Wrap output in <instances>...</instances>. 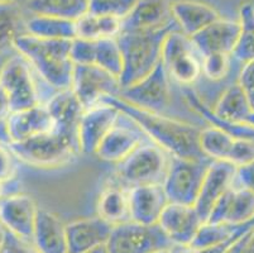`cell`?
<instances>
[{"mask_svg": "<svg viewBox=\"0 0 254 253\" xmlns=\"http://www.w3.org/2000/svg\"><path fill=\"white\" fill-rule=\"evenodd\" d=\"M108 253H153L173 247L158 224L145 226L128 222L113 226L105 245Z\"/></svg>", "mask_w": 254, "mask_h": 253, "instance_id": "52a82bcc", "label": "cell"}, {"mask_svg": "<svg viewBox=\"0 0 254 253\" xmlns=\"http://www.w3.org/2000/svg\"><path fill=\"white\" fill-rule=\"evenodd\" d=\"M202 223L192 205L168 203L158 226L173 246H190Z\"/></svg>", "mask_w": 254, "mask_h": 253, "instance_id": "e0dca14e", "label": "cell"}, {"mask_svg": "<svg viewBox=\"0 0 254 253\" xmlns=\"http://www.w3.org/2000/svg\"><path fill=\"white\" fill-rule=\"evenodd\" d=\"M233 185L244 187L254 192V161L235 169Z\"/></svg>", "mask_w": 254, "mask_h": 253, "instance_id": "60d3db41", "label": "cell"}, {"mask_svg": "<svg viewBox=\"0 0 254 253\" xmlns=\"http://www.w3.org/2000/svg\"><path fill=\"white\" fill-rule=\"evenodd\" d=\"M0 253H38V251L34 248L32 242L20 240L17 236L5 231Z\"/></svg>", "mask_w": 254, "mask_h": 253, "instance_id": "ab89813d", "label": "cell"}, {"mask_svg": "<svg viewBox=\"0 0 254 253\" xmlns=\"http://www.w3.org/2000/svg\"><path fill=\"white\" fill-rule=\"evenodd\" d=\"M8 148L13 156L24 164L42 169L64 166L76 159L78 148L77 134L52 129L19 142H10Z\"/></svg>", "mask_w": 254, "mask_h": 253, "instance_id": "277c9868", "label": "cell"}, {"mask_svg": "<svg viewBox=\"0 0 254 253\" xmlns=\"http://www.w3.org/2000/svg\"><path fill=\"white\" fill-rule=\"evenodd\" d=\"M171 156L156 143L143 142L118 164L119 186L129 190L143 185L162 184Z\"/></svg>", "mask_w": 254, "mask_h": 253, "instance_id": "5b68a950", "label": "cell"}, {"mask_svg": "<svg viewBox=\"0 0 254 253\" xmlns=\"http://www.w3.org/2000/svg\"><path fill=\"white\" fill-rule=\"evenodd\" d=\"M32 245L38 253H68L66 224L56 214L38 208Z\"/></svg>", "mask_w": 254, "mask_h": 253, "instance_id": "7402d4cb", "label": "cell"}, {"mask_svg": "<svg viewBox=\"0 0 254 253\" xmlns=\"http://www.w3.org/2000/svg\"><path fill=\"white\" fill-rule=\"evenodd\" d=\"M25 5L33 15H50L75 22L89 11L87 0H27Z\"/></svg>", "mask_w": 254, "mask_h": 253, "instance_id": "4dcf8cb0", "label": "cell"}, {"mask_svg": "<svg viewBox=\"0 0 254 253\" xmlns=\"http://www.w3.org/2000/svg\"><path fill=\"white\" fill-rule=\"evenodd\" d=\"M113 226L101 217L81 218L66 224L68 253H89L105 246Z\"/></svg>", "mask_w": 254, "mask_h": 253, "instance_id": "ac0fdd59", "label": "cell"}, {"mask_svg": "<svg viewBox=\"0 0 254 253\" xmlns=\"http://www.w3.org/2000/svg\"><path fill=\"white\" fill-rule=\"evenodd\" d=\"M13 153L8 147L0 145V181L6 182L14 175V162H13Z\"/></svg>", "mask_w": 254, "mask_h": 253, "instance_id": "ee69618b", "label": "cell"}, {"mask_svg": "<svg viewBox=\"0 0 254 253\" xmlns=\"http://www.w3.org/2000/svg\"><path fill=\"white\" fill-rule=\"evenodd\" d=\"M103 101L114 105L122 114L133 120L145 137H149L152 142L163 148L170 156L201 161L209 160L200 148L198 136L201 129L196 125L138 108L119 96H106Z\"/></svg>", "mask_w": 254, "mask_h": 253, "instance_id": "6da1fadb", "label": "cell"}, {"mask_svg": "<svg viewBox=\"0 0 254 253\" xmlns=\"http://www.w3.org/2000/svg\"><path fill=\"white\" fill-rule=\"evenodd\" d=\"M211 110L220 119L244 123L253 109L244 90L240 87L239 84L234 83L224 90Z\"/></svg>", "mask_w": 254, "mask_h": 253, "instance_id": "484cf974", "label": "cell"}, {"mask_svg": "<svg viewBox=\"0 0 254 253\" xmlns=\"http://www.w3.org/2000/svg\"><path fill=\"white\" fill-rule=\"evenodd\" d=\"M122 31V20L108 15L89 13L76 20V37L89 41L115 38Z\"/></svg>", "mask_w": 254, "mask_h": 253, "instance_id": "f546056e", "label": "cell"}, {"mask_svg": "<svg viewBox=\"0 0 254 253\" xmlns=\"http://www.w3.org/2000/svg\"><path fill=\"white\" fill-rule=\"evenodd\" d=\"M232 55L214 53L201 57V74L211 81H220L228 75L232 64Z\"/></svg>", "mask_w": 254, "mask_h": 253, "instance_id": "8d00e7d4", "label": "cell"}, {"mask_svg": "<svg viewBox=\"0 0 254 253\" xmlns=\"http://www.w3.org/2000/svg\"><path fill=\"white\" fill-rule=\"evenodd\" d=\"M45 105L55 122V128L77 134L78 120L84 113V108L71 87L59 90Z\"/></svg>", "mask_w": 254, "mask_h": 253, "instance_id": "d4e9b609", "label": "cell"}, {"mask_svg": "<svg viewBox=\"0 0 254 253\" xmlns=\"http://www.w3.org/2000/svg\"><path fill=\"white\" fill-rule=\"evenodd\" d=\"M10 143V136H9L8 124L6 120L0 119V145H6Z\"/></svg>", "mask_w": 254, "mask_h": 253, "instance_id": "bcb514c9", "label": "cell"}, {"mask_svg": "<svg viewBox=\"0 0 254 253\" xmlns=\"http://www.w3.org/2000/svg\"><path fill=\"white\" fill-rule=\"evenodd\" d=\"M248 99H249V103H251L252 109H253V111H254V95H252V96H248Z\"/></svg>", "mask_w": 254, "mask_h": 253, "instance_id": "f5cc1de1", "label": "cell"}, {"mask_svg": "<svg viewBox=\"0 0 254 253\" xmlns=\"http://www.w3.org/2000/svg\"><path fill=\"white\" fill-rule=\"evenodd\" d=\"M225 253H254V227L238 237Z\"/></svg>", "mask_w": 254, "mask_h": 253, "instance_id": "b9f144b4", "label": "cell"}, {"mask_svg": "<svg viewBox=\"0 0 254 253\" xmlns=\"http://www.w3.org/2000/svg\"><path fill=\"white\" fill-rule=\"evenodd\" d=\"M94 65L119 79L123 69V60H122V52L118 45L117 37L95 41Z\"/></svg>", "mask_w": 254, "mask_h": 253, "instance_id": "e575fe53", "label": "cell"}, {"mask_svg": "<svg viewBox=\"0 0 254 253\" xmlns=\"http://www.w3.org/2000/svg\"><path fill=\"white\" fill-rule=\"evenodd\" d=\"M233 141L234 138L232 136L212 125L201 129L198 136L202 153L211 161H226Z\"/></svg>", "mask_w": 254, "mask_h": 253, "instance_id": "d6a6232c", "label": "cell"}, {"mask_svg": "<svg viewBox=\"0 0 254 253\" xmlns=\"http://www.w3.org/2000/svg\"><path fill=\"white\" fill-rule=\"evenodd\" d=\"M38 206L28 195L15 194L0 199V224L9 233L32 242Z\"/></svg>", "mask_w": 254, "mask_h": 253, "instance_id": "5bb4252c", "label": "cell"}, {"mask_svg": "<svg viewBox=\"0 0 254 253\" xmlns=\"http://www.w3.org/2000/svg\"><path fill=\"white\" fill-rule=\"evenodd\" d=\"M175 23L170 0H138L130 13L122 20V31H151Z\"/></svg>", "mask_w": 254, "mask_h": 253, "instance_id": "44dd1931", "label": "cell"}, {"mask_svg": "<svg viewBox=\"0 0 254 253\" xmlns=\"http://www.w3.org/2000/svg\"><path fill=\"white\" fill-rule=\"evenodd\" d=\"M254 161V138H234L226 162L235 167Z\"/></svg>", "mask_w": 254, "mask_h": 253, "instance_id": "74e56055", "label": "cell"}, {"mask_svg": "<svg viewBox=\"0 0 254 253\" xmlns=\"http://www.w3.org/2000/svg\"><path fill=\"white\" fill-rule=\"evenodd\" d=\"M206 222L233 227L254 224V192L232 185L216 201Z\"/></svg>", "mask_w": 254, "mask_h": 253, "instance_id": "4fadbf2b", "label": "cell"}, {"mask_svg": "<svg viewBox=\"0 0 254 253\" xmlns=\"http://www.w3.org/2000/svg\"><path fill=\"white\" fill-rule=\"evenodd\" d=\"M254 224H246V226L233 227L221 223H202L198 228L195 238L192 240L189 247L195 250H205V248L215 247V246L223 245V243L230 242L237 240L247 231L253 228Z\"/></svg>", "mask_w": 254, "mask_h": 253, "instance_id": "83f0119b", "label": "cell"}, {"mask_svg": "<svg viewBox=\"0 0 254 253\" xmlns=\"http://www.w3.org/2000/svg\"><path fill=\"white\" fill-rule=\"evenodd\" d=\"M239 36L240 24L238 20L220 18L190 38L202 57L214 53L232 55Z\"/></svg>", "mask_w": 254, "mask_h": 253, "instance_id": "ffe728a7", "label": "cell"}, {"mask_svg": "<svg viewBox=\"0 0 254 253\" xmlns=\"http://www.w3.org/2000/svg\"><path fill=\"white\" fill-rule=\"evenodd\" d=\"M71 42L72 41L41 38L25 32L15 37L13 48L48 85L57 90H64L70 89L72 80Z\"/></svg>", "mask_w": 254, "mask_h": 253, "instance_id": "7a4b0ae2", "label": "cell"}, {"mask_svg": "<svg viewBox=\"0 0 254 253\" xmlns=\"http://www.w3.org/2000/svg\"><path fill=\"white\" fill-rule=\"evenodd\" d=\"M0 86L8 95L11 113L41 104L31 65L19 53L6 60L0 69Z\"/></svg>", "mask_w": 254, "mask_h": 253, "instance_id": "9c48e42d", "label": "cell"}, {"mask_svg": "<svg viewBox=\"0 0 254 253\" xmlns=\"http://www.w3.org/2000/svg\"><path fill=\"white\" fill-rule=\"evenodd\" d=\"M70 57L73 65H94L95 60V41L73 38L71 42Z\"/></svg>", "mask_w": 254, "mask_h": 253, "instance_id": "f35d334b", "label": "cell"}, {"mask_svg": "<svg viewBox=\"0 0 254 253\" xmlns=\"http://www.w3.org/2000/svg\"><path fill=\"white\" fill-rule=\"evenodd\" d=\"M138 0H87L89 13L108 15L123 20L134 8Z\"/></svg>", "mask_w": 254, "mask_h": 253, "instance_id": "d590c367", "label": "cell"}, {"mask_svg": "<svg viewBox=\"0 0 254 253\" xmlns=\"http://www.w3.org/2000/svg\"><path fill=\"white\" fill-rule=\"evenodd\" d=\"M71 90L82 108L89 109L106 96H118L122 91L119 79L95 65H73Z\"/></svg>", "mask_w": 254, "mask_h": 253, "instance_id": "30bf717a", "label": "cell"}, {"mask_svg": "<svg viewBox=\"0 0 254 253\" xmlns=\"http://www.w3.org/2000/svg\"><path fill=\"white\" fill-rule=\"evenodd\" d=\"M8 1H17V0H0V4H1V3H8Z\"/></svg>", "mask_w": 254, "mask_h": 253, "instance_id": "11a10c76", "label": "cell"}, {"mask_svg": "<svg viewBox=\"0 0 254 253\" xmlns=\"http://www.w3.org/2000/svg\"><path fill=\"white\" fill-rule=\"evenodd\" d=\"M4 185H5V182H1V181H0V199L3 198V194H4Z\"/></svg>", "mask_w": 254, "mask_h": 253, "instance_id": "816d5d0a", "label": "cell"}, {"mask_svg": "<svg viewBox=\"0 0 254 253\" xmlns=\"http://www.w3.org/2000/svg\"><path fill=\"white\" fill-rule=\"evenodd\" d=\"M240 36L232 56L240 64L254 60V5L246 3L239 9Z\"/></svg>", "mask_w": 254, "mask_h": 253, "instance_id": "1f68e13d", "label": "cell"}, {"mask_svg": "<svg viewBox=\"0 0 254 253\" xmlns=\"http://www.w3.org/2000/svg\"><path fill=\"white\" fill-rule=\"evenodd\" d=\"M20 25H24V20L18 1L0 4V55L13 47V41L19 34Z\"/></svg>", "mask_w": 254, "mask_h": 253, "instance_id": "836d02e7", "label": "cell"}, {"mask_svg": "<svg viewBox=\"0 0 254 253\" xmlns=\"http://www.w3.org/2000/svg\"><path fill=\"white\" fill-rule=\"evenodd\" d=\"M176 22L151 31L120 32L117 37L122 52L123 69L119 76L122 90L131 86L153 71L162 59V47L166 37L176 29Z\"/></svg>", "mask_w": 254, "mask_h": 253, "instance_id": "3957f363", "label": "cell"}, {"mask_svg": "<svg viewBox=\"0 0 254 253\" xmlns=\"http://www.w3.org/2000/svg\"><path fill=\"white\" fill-rule=\"evenodd\" d=\"M25 32L46 39H64L72 41L76 38V22L50 15H33L24 20Z\"/></svg>", "mask_w": 254, "mask_h": 253, "instance_id": "4316f807", "label": "cell"}, {"mask_svg": "<svg viewBox=\"0 0 254 253\" xmlns=\"http://www.w3.org/2000/svg\"><path fill=\"white\" fill-rule=\"evenodd\" d=\"M11 109H10V101L6 95L5 90L0 86V119L6 120L8 117L10 115Z\"/></svg>", "mask_w": 254, "mask_h": 253, "instance_id": "f6af8a7d", "label": "cell"}, {"mask_svg": "<svg viewBox=\"0 0 254 253\" xmlns=\"http://www.w3.org/2000/svg\"><path fill=\"white\" fill-rule=\"evenodd\" d=\"M237 83L244 90L247 96L254 95V60L243 64L239 75H238Z\"/></svg>", "mask_w": 254, "mask_h": 253, "instance_id": "7bdbcfd3", "label": "cell"}, {"mask_svg": "<svg viewBox=\"0 0 254 253\" xmlns=\"http://www.w3.org/2000/svg\"><path fill=\"white\" fill-rule=\"evenodd\" d=\"M168 253H200L195 248H191L189 246H173Z\"/></svg>", "mask_w": 254, "mask_h": 253, "instance_id": "7dc6e473", "label": "cell"}, {"mask_svg": "<svg viewBox=\"0 0 254 253\" xmlns=\"http://www.w3.org/2000/svg\"><path fill=\"white\" fill-rule=\"evenodd\" d=\"M171 13L180 31L189 37L221 18L214 6L197 0H175L171 3Z\"/></svg>", "mask_w": 254, "mask_h": 253, "instance_id": "603a6c76", "label": "cell"}, {"mask_svg": "<svg viewBox=\"0 0 254 253\" xmlns=\"http://www.w3.org/2000/svg\"><path fill=\"white\" fill-rule=\"evenodd\" d=\"M4 234H5V229H4L3 226L0 224V247H1V243H3Z\"/></svg>", "mask_w": 254, "mask_h": 253, "instance_id": "f907efd6", "label": "cell"}, {"mask_svg": "<svg viewBox=\"0 0 254 253\" xmlns=\"http://www.w3.org/2000/svg\"><path fill=\"white\" fill-rule=\"evenodd\" d=\"M98 215L112 226L130 220L128 190L119 185L104 189L98 201Z\"/></svg>", "mask_w": 254, "mask_h": 253, "instance_id": "f1b7e54d", "label": "cell"}, {"mask_svg": "<svg viewBox=\"0 0 254 253\" xmlns=\"http://www.w3.org/2000/svg\"><path fill=\"white\" fill-rule=\"evenodd\" d=\"M89 253H108V251H106L105 246H101V247L95 248V250H92L91 252H89Z\"/></svg>", "mask_w": 254, "mask_h": 253, "instance_id": "681fc988", "label": "cell"}, {"mask_svg": "<svg viewBox=\"0 0 254 253\" xmlns=\"http://www.w3.org/2000/svg\"><path fill=\"white\" fill-rule=\"evenodd\" d=\"M161 62L168 76L182 85H191L201 76V55L190 37L182 33L179 28L166 37Z\"/></svg>", "mask_w": 254, "mask_h": 253, "instance_id": "ba28073f", "label": "cell"}, {"mask_svg": "<svg viewBox=\"0 0 254 253\" xmlns=\"http://www.w3.org/2000/svg\"><path fill=\"white\" fill-rule=\"evenodd\" d=\"M210 162V160L201 161L171 156L167 173L162 182L168 201L193 206Z\"/></svg>", "mask_w": 254, "mask_h": 253, "instance_id": "8992f818", "label": "cell"}, {"mask_svg": "<svg viewBox=\"0 0 254 253\" xmlns=\"http://www.w3.org/2000/svg\"><path fill=\"white\" fill-rule=\"evenodd\" d=\"M170 95V76L161 62L149 75L122 90L118 96L138 108L161 113L168 105Z\"/></svg>", "mask_w": 254, "mask_h": 253, "instance_id": "8fae6325", "label": "cell"}, {"mask_svg": "<svg viewBox=\"0 0 254 253\" xmlns=\"http://www.w3.org/2000/svg\"><path fill=\"white\" fill-rule=\"evenodd\" d=\"M237 167L226 161H211L202 180L193 208L202 222H206L216 201L225 194L233 185Z\"/></svg>", "mask_w": 254, "mask_h": 253, "instance_id": "2e32d148", "label": "cell"}, {"mask_svg": "<svg viewBox=\"0 0 254 253\" xmlns=\"http://www.w3.org/2000/svg\"><path fill=\"white\" fill-rule=\"evenodd\" d=\"M10 142H19L55 129V122L43 104L13 111L6 119Z\"/></svg>", "mask_w": 254, "mask_h": 253, "instance_id": "cb8c5ba5", "label": "cell"}, {"mask_svg": "<svg viewBox=\"0 0 254 253\" xmlns=\"http://www.w3.org/2000/svg\"><path fill=\"white\" fill-rule=\"evenodd\" d=\"M244 123H247V124H249V125H252V127H254V111H252L251 114H249V117L247 118L246 122H244Z\"/></svg>", "mask_w": 254, "mask_h": 253, "instance_id": "c3c4849f", "label": "cell"}, {"mask_svg": "<svg viewBox=\"0 0 254 253\" xmlns=\"http://www.w3.org/2000/svg\"><path fill=\"white\" fill-rule=\"evenodd\" d=\"M120 117L113 125V128L104 137L95 152L96 156L103 161L119 164L138 146L144 142L145 134L143 133L142 129L124 114V122L120 123Z\"/></svg>", "mask_w": 254, "mask_h": 253, "instance_id": "9a60e30c", "label": "cell"}, {"mask_svg": "<svg viewBox=\"0 0 254 253\" xmlns=\"http://www.w3.org/2000/svg\"><path fill=\"white\" fill-rule=\"evenodd\" d=\"M120 117V111L105 101L85 109L78 120L77 139L80 152L95 153L99 145Z\"/></svg>", "mask_w": 254, "mask_h": 253, "instance_id": "7c38bea8", "label": "cell"}, {"mask_svg": "<svg viewBox=\"0 0 254 253\" xmlns=\"http://www.w3.org/2000/svg\"><path fill=\"white\" fill-rule=\"evenodd\" d=\"M171 250V248H170ZM170 250H161V251H156V252H153V253H168L170 252Z\"/></svg>", "mask_w": 254, "mask_h": 253, "instance_id": "db71d44e", "label": "cell"}, {"mask_svg": "<svg viewBox=\"0 0 254 253\" xmlns=\"http://www.w3.org/2000/svg\"><path fill=\"white\" fill-rule=\"evenodd\" d=\"M128 199L130 220L145 226L158 224L163 210L170 203L162 184L131 187L128 190Z\"/></svg>", "mask_w": 254, "mask_h": 253, "instance_id": "d6986e66", "label": "cell"}]
</instances>
